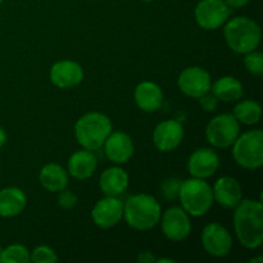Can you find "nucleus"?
Segmentation results:
<instances>
[{
  "mask_svg": "<svg viewBox=\"0 0 263 263\" xmlns=\"http://www.w3.org/2000/svg\"><path fill=\"white\" fill-rule=\"evenodd\" d=\"M58 204L63 210H72L77 204V195L72 193L71 190H62V192H59L58 195Z\"/></svg>",
  "mask_w": 263,
  "mask_h": 263,
  "instance_id": "c85d7f7f",
  "label": "nucleus"
},
{
  "mask_svg": "<svg viewBox=\"0 0 263 263\" xmlns=\"http://www.w3.org/2000/svg\"><path fill=\"white\" fill-rule=\"evenodd\" d=\"M58 261V256L55 252L48 246L36 247L30 253V262L33 263H54Z\"/></svg>",
  "mask_w": 263,
  "mask_h": 263,
  "instance_id": "bb28decb",
  "label": "nucleus"
},
{
  "mask_svg": "<svg viewBox=\"0 0 263 263\" xmlns=\"http://www.w3.org/2000/svg\"><path fill=\"white\" fill-rule=\"evenodd\" d=\"M30 251L22 244H10L0 253V263H28Z\"/></svg>",
  "mask_w": 263,
  "mask_h": 263,
  "instance_id": "393cba45",
  "label": "nucleus"
},
{
  "mask_svg": "<svg viewBox=\"0 0 263 263\" xmlns=\"http://www.w3.org/2000/svg\"><path fill=\"white\" fill-rule=\"evenodd\" d=\"M225 23L223 35L226 44L234 53L247 54L258 48L262 39L258 23L248 17H235Z\"/></svg>",
  "mask_w": 263,
  "mask_h": 263,
  "instance_id": "20e7f679",
  "label": "nucleus"
},
{
  "mask_svg": "<svg viewBox=\"0 0 263 263\" xmlns=\"http://www.w3.org/2000/svg\"><path fill=\"white\" fill-rule=\"evenodd\" d=\"M213 200L223 208H235L243 199V189L238 180L230 176L218 179L213 185Z\"/></svg>",
  "mask_w": 263,
  "mask_h": 263,
  "instance_id": "f3484780",
  "label": "nucleus"
},
{
  "mask_svg": "<svg viewBox=\"0 0 263 263\" xmlns=\"http://www.w3.org/2000/svg\"><path fill=\"white\" fill-rule=\"evenodd\" d=\"M156 262H158V263H164V262H167V263H175L174 259H170V258H161V259H156Z\"/></svg>",
  "mask_w": 263,
  "mask_h": 263,
  "instance_id": "72a5a7b5",
  "label": "nucleus"
},
{
  "mask_svg": "<svg viewBox=\"0 0 263 263\" xmlns=\"http://www.w3.org/2000/svg\"><path fill=\"white\" fill-rule=\"evenodd\" d=\"M143 2H145V3H151V2H153V0H143Z\"/></svg>",
  "mask_w": 263,
  "mask_h": 263,
  "instance_id": "c9c22d12",
  "label": "nucleus"
},
{
  "mask_svg": "<svg viewBox=\"0 0 263 263\" xmlns=\"http://www.w3.org/2000/svg\"><path fill=\"white\" fill-rule=\"evenodd\" d=\"M84 79L82 67L74 61H59L50 69V80L59 89H71L77 86Z\"/></svg>",
  "mask_w": 263,
  "mask_h": 263,
  "instance_id": "dca6fc26",
  "label": "nucleus"
},
{
  "mask_svg": "<svg viewBox=\"0 0 263 263\" xmlns=\"http://www.w3.org/2000/svg\"><path fill=\"white\" fill-rule=\"evenodd\" d=\"M123 217V203L117 197H107L98 200L91 211V218L100 229H110Z\"/></svg>",
  "mask_w": 263,
  "mask_h": 263,
  "instance_id": "f8f14e48",
  "label": "nucleus"
},
{
  "mask_svg": "<svg viewBox=\"0 0 263 263\" xmlns=\"http://www.w3.org/2000/svg\"><path fill=\"white\" fill-rule=\"evenodd\" d=\"M234 229L239 243L247 249H257L263 244V205L261 200L246 199L234 212Z\"/></svg>",
  "mask_w": 263,
  "mask_h": 263,
  "instance_id": "f257e3e1",
  "label": "nucleus"
},
{
  "mask_svg": "<svg viewBox=\"0 0 263 263\" xmlns=\"http://www.w3.org/2000/svg\"><path fill=\"white\" fill-rule=\"evenodd\" d=\"M27 204L26 194L20 187H4L0 190V216L5 218L21 215Z\"/></svg>",
  "mask_w": 263,
  "mask_h": 263,
  "instance_id": "412c9836",
  "label": "nucleus"
},
{
  "mask_svg": "<svg viewBox=\"0 0 263 263\" xmlns=\"http://www.w3.org/2000/svg\"><path fill=\"white\" fill-rule=\"evenodd\" d=\"M39 181L48 192L59 193L68 186V174L59 164L49 163L40 170Z\"/></svg>",
  "mask_w": 263,
  "mask_h": 263,
  "instance_id": "4be33fe9",
  "label": "nucleus"
},
{
  "mask_svg": "<svg viewBox=\"0 0 263 263\" xmlns=\"http://www.w3.org/2000/svg\"><path fill=\"white\" fill-rule=\"evenodd\" d=\"M202 244L210 256L222 258L226 257L233 247V238L225 226L212 222L204 228L202 233Z\"/></svg>",
  "mask_w": 263,
  "mask_h": 263,
  "instance_id": "9b49d317",
  "label": "nucleus"
},
{
  "mask_svg": "<svg viewBox=\"0 0 263 263\" xmlns=\"http://www.w3.org/2000/svg\"><path fill=\"white\" fill-rule=\"evenodd\" d=\"M103 146H104L105 156L116 164H123L130 161L135 151L133 139L123 131H115V133L112 131L105 139Z\"/></svg>",
  "mask_w": 263,
  "mask_h": 263,
  "instance_id": "2eb2a0df",
  "label": "nucleus"
},
{
  "mask_svg": "<svg viewBox=\"0 0 263 263\" xmlns=\"http://www.w3.org/2000/svg\"><path fill=\"white\" fill-rule=\"evenodd\" d=\"M179 199L185 212L193 217L204 216L212 208L213 192L211 185L204 179L192 177L181 181Z\"/></svg>",
  "mask_w": 263,
  "mask_h": 263,
  "instance_id": "39448f33",
  "label": "nucleus"
},
{
  "mask_svg": "<svg viewBox=\"0 0 263 263\" xmlns=\"http://www.w3.org/2000/svg\"><path fill=\"white\" fill-rule=\"evenodd\" d=\"M97 170V157L92 151L82 148L74 152L68 161V172L77 180H86L94 175Z\"/></svg>",
  "mask_w": 263,
  "mask_h": 263,
  "instance_id": "aec40b11",
  "label": "nucleus"
},
{
  "mask_svg": "<svg viewBox=\"0 0 263 263\" xmlns=\"http://www.w3.org/2000/svg\"><path fill=\"white\" fill-rule=\"evenodd\" d=\"M211 92L222 102H235L241 99L244 94L243 84L233 76L220 77L213 85H211Z\"/></svg>",
  "mask_w": 263,
  "mask_h": 263,
  "instance_id": "5701e85b",
  "label": "nucleus"
},
{
  "mask_svg": "<svg viewBox=\"0 0 263 263\" xmlns=\"http://www.w3.org/2000/svg\"><path fill=\"white\" fill-rule=\"evenodd\" d=\"M251 262L252 263H254V262H259V263H261V262H263V258H262V257H259V258H253V259H251Z\"/></svg>",
  "mask_w": 263,
  "mask_h": 263,
  "instance_id": "f704fd0d",
  "label": "nucleus"
},
{
  "mask_svg": "<svg viewBox=\"0 0 263 263\" xmlns=\"http://www.w3.org/2000/svg\"><path fill=\"white\" fill-rule=\"evenodd\" d=\"M230 7L225 0H200L195 7V20L204 30H217L225 25Z\"/></svg>",
  "mask_w": 263,
  "mask_h": 263,
  "instance_id": "6e6552de",
  "label": "nucleus"
},
{
  "mask_svg": "<svg viewBox=\"0 0 263 263\" xmlns=\"http://www.w3.org/2000/svg\"><path fill=\"white\" fill-rule=\"evenodd\" d=\"M240 134V126L233 113H221L216 116L205 128L208 143L218 149L230 148Z\"/></svg>",
  "mask_w": 263,
  "mask_h": 263,
  "instance_id": "0eeeda50",
  "label": "nucleus"
},
{
  "mask_svg": "<svg viewBox=\"0 0 263 263\" xmlns=\"http://www.w3.org/2000/svg\"><path fill=\"white\" fill-rule=\"evenodd\" d=\"M249 0H225L226 4L230 8H241L248 4Z\"/></svg>",
  "mask_w": 263,
  "mask_h": 263,
  "instance_id": "2f4dec72",
  "label": "nucleus"
},
{
  "mask_svg": "<svg viewBox=\"0 0 263 263\" xmlns=\"http://www.w3.org/2000/svg\"><path fill=\"white\" fill-rule=\"evenodd\" d=\"M162 231L171 241H182L192 233L190 217L182 207H170L162 213Z\"/></svg>",
  "mask_w": 263,
  "mask_h": 263,
  "instance_id": "1a4fd4ad",
  "label": "nucleus"
},
{
  "mask_svg": "<svg viewBox=\"0 0 263 263\" xmlns=\"http://www.w3.org/2000/svg\"><path fill=\"white\" fill-rule=\"evenodd\" d=\"M233 157L246 170H258L263 164V131L251 130L239 135L233 145Z\"/></svg>",
  "mask_w": 263,
  "mask_h": 263,
  "instance_id": "423d86ee",
  "label": "nucleus"
},
{
  "mask_svg": "<svg viewBox=\"0 0 263 263\" xmlns=\"http://www.w3.org/2000/svg\"><path fill=\"white\" fill-rule=\"evenodd\" d=\"M212 80L204 68L198 66L187 67L180 73L177 79V86L180 91L189 98L199 99L202 95L211 90Z\"/></svg>",
  "mask_w": 263,
  "mask_h": 263,
  "instance_id": "9d476101",
  "label": "nucleus"
},
{
  "mask_svg": "<svg viewBox=\"0 0 263 263\" xmlns=\"http://www.w3.org/2000/svg\"><path fill=\"white\" fill-rule=\"evenodd\" d=\"M2 3H3V0H0V4H2Z\"/></svg>",
  "mask_w": 263,
  "mask_h": 263,
  "instance_id": "4c0bfd02",
  "label": "nucleus"
},
{
  "mask_svg": "<svg viewBox=\"0 0 263 263\" xmlns=\"http://www.w3.org/2000/svg\"><path fill=\"white\" fill-rule=\"evenodd\" d=\"M184 127L176 120H167L158 123L153 131V143L161 152H172L182 143Z\"/></svg>",
  "mask_w": 263,
  "mask_h": 263,
  "instance_id": "4468645a",
  "label": "nucleus"
},
{
  "mask_svg": "<svg viewBox=\"0 0 263 263\" xmlns=\"http://www.w3.org/2000/svg\"><path fill=\"white\" fill-rule=\"evenodd\" d=\"M161 204L149 194L133 195L123 204V218L135 230H151L161 221Z\"/></svg>",
  "mask_w": 263,
  "mask_h": 263,
  "instance_id": "f03ea898",
  "label": "nucleus"
},
{
  "mask_svg": "<svg viewBox=\"0 0 263 263\" xmlns=\"http://www.w3.org/2000/svg\"><path fill=\"white\" fill-rule=\"evenodd\" d=\"M244 55H246L244 57V66H246L247 71L256 76H261L263 73V54L261 51L253 50Z\"/></svg>",
  "mask_w": 263,
  "mask_h": 263,
  "instance_id": "a878e982",
  "label": "nucleus"
},
{
  "mask_svg": "<svg viewBox=\"0 0 263 263\" xmlns=\"http://www.w3.org/2000/svg\"><path fill=\"white\" fill-rule=\"evenodd\" d=\"M112 121L104 113L90 112L80 117L74 123L76 141L87 151H98L112 133Z\"/></svg>",
  "mask_w": 263,
  "mask_h": 263,
  "instance_id": "7ed1b4c3",
  "label": "nucleus"
},
{
  "mask_svg": "<svg viewBox=\"0 0 263 263\" xmlns=\"http://www.w3.org/2000/svg\"><path fill=\"white\" fill-rule=\"evenodd\" d=\"M138 261L141 263H152L156 262V257L152 254V252H141L138 256Z\"/></svg>",
  "mask_w": 263,
  "mask_h": 263,
  "instance_id": "7c9ffc66",
  "label": "nucleus"
},
{
  "mask_svg": "<svg viewBox=\"0 0 263 263\" xmlns=\"http://www.w3.org/2000/svg\"><path fill=\"white\" fill-rule=\"evenodd\" d=\"M5 143H7V134H5V131L0 127V148H2Z\"/></svg>",
  "mask_w": 263,
  "mask_h": 263,
  "instance_id": "473e14b6",
  "label": "nucleus"
},
{
  "mask_svg": "<svg viewBox=\"0 0 263 263\" xmlns=\"http://www.w3.org/2000/svg\"><path fill=\"white\" fill-rule=\"evenodd\" d=\"M180 186H181V181L179 179L171 177V179L164 180V182L162 184V193H163L164 198L170 200L179 197Z\"/></svg>",
  "mask_w": 263,
  "mask_h": 263,
  "instance_id": "cd10ccee",
  "label": "nucleus"
},
{
  "mask_svg": "<svg viewBox=\"0 0 263 263\" xmlns=\"http://www.w3.org/2000/svg\"><path fill=\"white\" fill-rule=\"evenodd\" d=\"M134 99L136 105L146 113L157 112L163 103V92L161 87L152 81H143L135 87Z\"/></svg>",
  "mask_w": 263,
  "mask_h": 263,
  "instance_id": "a211bd4d",
  "label": "nucleus"
},
{
  "mask_svg": "<svg viewBox=\"0 0 263 263\" xmlns=\"http://www.w3.org/2000/svg\"><path fill=\"white\" fill-rule=\"evenodd\" d=\"M128 175L121 167H110L100 175L99 187L107 197H118L127 190Z\"/></svg>",
  "mask_w": 263,
  "mask_h": 263,
  "instance_id": "6ab92c4d",
  "label": "nucleus"
},
{
  "mask_svg": "<svg viewBox=\"0 0 263 263\" xmlns=\"http://www.w3.org/2000/svg\"><path fill=\"white\" fill-rule=\"evenodd\" d=\"M234 117L238 120L239 123L243 125H256L259 122L262 117V108L259 103L256 100H241L235 105L233 110Z\"/></svg>",
  "mask_w": 263,
  "mask_h": 263,
  "instance_id": "b1692460",
  "label": "nucleus"
},
{
  "mask_svg": "<svg viewBox=\"0 0 263 263\" xmlns=\"http://www.w3.org/2000/svg\"><path fill=\"white\" fill-rule=\"evenodd\" d=\"M220 167V157L210 148H200L193 152L187 159V171L192 177L208 179Z\"/></svg>",
  "mask_w": 263,
  "mask_h": 263,
  "instance_id": "ddd939ff",
  "label": "nucleus"
},
{
  "mask_svg": "<svg viewBox=\"0 0 263 263\" xmlns=\"http://www.w3.org/2000/svg\"><path fill=\"white\" fill-rule=\"evenodd\" d=\"M199 104L205 112H215L218 105V99L212 92L208 91L199 98Z\"/></svg>",
  "mask_w": 263,
  "mask_h": 263,
  "instance_id": "c756f323",
  "label": "nucleus"
},
{
  "mask_svg": "<svg viewBox=\"0 0 263 263\" xmlns=\"http://www.w3.org/2000/svg\"><path fill=\"white\" fill-rule=\"evenodd\" d=\"M0 253H2V247H0Z\"/></svg>",
  "mask_w": 263,
  "mask_h": 263,
  "instance_id": "e433bc0d",
  "label": "nucleus"
}]
</instances>
